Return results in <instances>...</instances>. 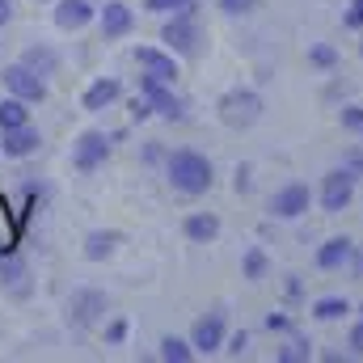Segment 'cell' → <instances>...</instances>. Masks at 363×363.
I'll return each instance as SVG.
<instances>
[{"instance_id": "33", "label": "cell", "mask_w": 363, "mask_h": 363, "mask_svg": "<svg viewBox=\"0 0 363 363\" xmlns=\"http://www.w3.org/2000/svg\"><path fill=\"white\" fill-rule=\"evenodd\" d=\"M245 347H250V334L241 330V334H233V338H228V347H224V351H228V355H245Z\"/></svg>"}, {"instance_id": "9", "label": "cell", "mask_w": 363, "mask_h": 363, "mask_svg": "<svg viewBox=\"0 0 363 363\" xmlns=\"http://www.w3.org/2000/svg\"><path fill=\"white\" fill-rule=\"evenodd\" d=\"M43 148V135L26 123V127H9V131H0V152L4 157H13V161H26V157H34Z\"/></svg>"}, {"instance_id": "10", "label": "cell", "mask_w": 363, "mask_h": 363, "mask_svg": "<svg viewBox=\"0 0 363 363\" xmlns=\"http://www.w3.org/2000/svg\"><path fill=\"white\" fill-rule=\"evenodd\" d=\"M190 342H194L199 355L220 351V347H224V313H207V317H199L194 330H190Z\"/></svg>"}, {"instance_id": "17", "label": "cell", "mask_w": 363, "mask_h": 363, "mask_svg": "<svg viewBox=\"0 0 363 363\" xmlns=\"http://www.w3.org/2000/svg\"><path fill=\"white\" fill-rule=\"evenodd\" d=\"M182 233H186V237H190L194 245H211V241L220 237V220H216L211 211H194V216H186Z\"/></svg>"}, {"instance_id": "21", "label": "cell", "mask_w": 363, "mask_h": 363, "mask_svg": "<svg viewBox=\"0 0 363 363\" xmlns=\"http://www.w3.org/2000/svg\"><path fill=\"white\" fill-rule=\"evenodd\" d=\"M194 355H199V351H194V342L174 338V334H165V338H161V359H165V363H190Z\"/></svg>"}, {"instance_id": "5", "label": "cell", "mask_w": 363, "mask_h": 363, "mask_svg": "<svg viewBox=\"0 0 363 363\" xmlns=\"http://www.w3.org/2000/svg\"><path fill=\"white\" fill-rule=\"evenodd\" d=\"M135 64L144 77L152 81H165V85H178L182 68H178V55L169 47H135Z\"/></svg>"}, {"instance_id": "13", "label": "cell", "mask_w": 363, "mask_h": 363, "mask_svg": "<svg viewBox=\"0 0 363 363\" xmlns=\"http://www.w3.org/2000/svg\"><path fill=\"white\" fill-rule=\"evenodd\" d=\"M93 17H97V9H93L89 0H60V4H55V26H60V30H72V34H77V30L89 26Z\"/></svg>"}, {"instance_id": "34", "label": "cell", "mask_w": 363, "mask_h": 363, "mask_svg": "<svg viewBox=\"0 0 363 363\" xmlns=\"http://www.w3.org/2000/svg\"><path fill=\"white\" fill-rule=\"evenodd\" d=\"M351 351H355V355H363V321L351 330Z\"/></svg>"}, {"instance_id": "36", "label": "cell", "mask_w": 363, "mask_h": 363, "mask_svg": "<svg viewBox=\"0 0 363 363\" xmlns=\"http://www.w3.org/2000/svg\"><path fill=\"white\" fill-rule=\"evenodd\" d=\"M347 165H351L355 174H363V152H351V157H347Z\"/></svg>"}, {"instance_id": "2", "label": "cell", "mask_w": 363, "mask_h": 363, "mask_svg": "<svg viewBox=\"0 0 363 363\" xmlns=\"http://www.w3.org/2000/svg\"><path fill=\"white\" fill-rule=\"evenodd\" d=\"M161 43L182 55V60H190V55H199V43H203V30H199V21H194V9H182V13H169V21L161 26Z\"/></svg>"}, {"instance_id": "27", "label": "cell", "mask_w": 363, "mask_h": 363, "mask_svg": "<svg viewBox=\"0 0 363 363\" xmlns=\"http://www.w3.org/2000/svg\"><path fill=\"white\" fill-rule=\"evenodd\" d=\"M279 359L287 363V359H313V351H308V342H300V338H291L283 351H279Z\"/></svg>"}, {"instance_id": "28", "label": "cell", "mask_w": 363, "mask_h": 363, "mask_svg": "<svg viewBox=\"0 0 363 363\" xmlns=\"http://www.w3.org/2000/svg\"><path fill=\"white\" fill-rule=\"evenodd\" d=\"M342 26H347V30H363V0H351V4H347Z\"/></svg>"}, {"instance_id": "14", "label": "cell", "mask_w": 363, "mask_h": 363, "mask_svg": "<svg viewBox=\"0 0 363 363\" xmlns=\"http://www.w3.org/2000/svg\"><path fill=\"white\" fill-rule=\"evenodd\" d=\"M355 241L351 237H334V241H325L321 250H317V267L321 271H342V267H351V258H355Z\"/></svg>"}, {"instance_id": "29", "label": "cell", "mask_w": 363, "mask_h": 363, "mask_svg": "<svg viewBox=\"0 0 363 363\" xmlns=\"http://www.w3.org/2000/svg\"><path fill=\"white\" fill-rule=\"evenodd\" d=\"M152 114H157V110H152V101H148L144 93L131 97V118H135V123H144V118H152Z\"/></svg>"}, {"instance_id": "26", "label": "cell", "mask_w": 363, "mask_h": 363, "mask_svg": "<svg viewBox=\"0 0 363 363\" xmlns=\"http://www.w3.org/2000/svg\"><path fill=\"white\" fill-rule=\"evenodd\" d=\"M106 342H110V347H123V342H127V321H123V317L106 321Z\"/></svg>"}, {"instance_id": "31", "label": "cell", "mask_w": 363, "mask_h": 363, "mask_svg": "<svg viewBox=\"0 0 363 363\" xmlns=\"http://www.w3.org/2000/svg\"><path fill=\"white\" fill-rule=\"evenodd\" d=\"M342 127L359 131V127H363V106H342Z\"/></svg>"}, {"instance_id": "12", "label": "cell", "mask_w": 363, "mask_h": 363, "mask_svg": "<svg viewBox=\"0 0 363 363\" xmlns=\"http://www.w3.org/2000/svg\"><path fill=\"white\" fill-rule=\"evenodd\" d=\"M97 26H101V34H106V38H123V34H131L135 13H131L123 0H110L106 9H97Z\"/></svg>"}, {"instance_id": "25", "label": "cell", "mask_w": 363, "mask_h": 363, "mask_svg": "<svg viewBox=\"0 0 363 363\" xmlns=\"http://www.w3.org/2000/svg\"><path fill=\"white\" fill-rule=\"evenodd\" d=\"M241 267H245V279H262V274H267V267H271V262H267V254H262V250H250Z\"/></svg>"}, {"instance_id": "32", "label": "cell", "mask_w": 363, "mask_h": 363, "mask_svg": "<svg viewBox=\"0 0 363 363\" xmlns=\"http://www.w3.org/2000/svg\"><path fill=\"white\" fill-rule=\"evenodd\" d=\"M267 330H271V334H291V321H287L283 313H271V317H267Z\"/></svg>"}, {"instance_id": "30", "label": "cell", "mask_w": 363, "mask_h": 363, "mask_svg": "<svg viewBox=\"0 0 363 363\" xmlns=\"http://www.w3.org/2000/svg\"><path fill=\"white\" fill-rule=\"evenodd\" d=\"M216 4H220L228 17H241V13H254V4H258V0H216Z\"/></svg>"}, {"instance_id": "23", "label": "cell", "mask_w": 363, "mask_h": 363, "mask_svg": "<svg viewBox=\"0 0 363 363\" xmlns=\"http://www.w3.org/2000/svg\"><path fill=\"white\" fill-rule=\"evenodd\" d=\"M308 64L313 68H334L338 64V51L330 43H317V47H308Z\"/></svg>"}, {"instance_id": "16", "label": "cell", "mask_w": 363, "mask_h": 363, "mask_svg": "<svg viewBox=\"0 0 363 363\" xmlns=\"http://www.w3.org/2000/svg\"><path fill=\"white\" fill-rule=\"evenodd\" d=\"M97 313H106V296L101 291H77L68 300V321H77V325H93Z\"/></svg>"}, {"instance_id": "15", "label": "cell", "mask_w": 363, "mask_h": 363, "mask_svg": "<svg viewBox=\"0 0 363 363\" xmlns=\"http://www.w3.org/2000/svg\"><path fill=\"white\" fill-rule=\"evenodd\" d=\"M118 97H123V85H118L114 77H97L89 89H85L81 101H85V110H89V114H101V110H110Z\"/></svg>"}, {"instance_id": "4", "label": "cell", "mask_w": 363, "mask_h": 363, "mask_svg": "<svg viewBox=\"0 0 363 363\" xmlns=\"http://www.w3.org/2000/svg\"><path fill=\"white\" fill-rule=\"evenodd\" d=\"M0 81H4V93H13V97H21V101H30V106L47 97V81H43L34 68H26L21 60H17V64H4Z\"/></svg>"}, {"instance_id": "18", "label": "cell", "mask_w": 363, "mask_h": 363, "mask_svg": "<svg viewBox=\"0 0 363 363\" xmlns=\"http://www.w3.org/2000/svg\"><path fill=\"white\" fill-rule=\"evenodd\" d=\"M21 64H26V68H34V72H38L43 81L60 72V55H55L51 47H43V43H38V47H26V55H21Z\"/></svg>"}, {"instance_id": "38", "label": "cell", "mask_w": 363, "mask_h": 363, "mask_svg": "<svg viewBox=\"0 0 363 363\" xmlns=\"http://www.w3.org/2000/svg\"><path fill=\"white\" fill-rule=\"evenodd\" d=\"M359 55H363V43H359Z\"/></svg>"}, {"instance_id": "37", "label": "cell", "mask_w": 363, "mask_h": 363, "mask_svg": "<svg viewBox=\"0 0 363 363\" xmlns=\"http://www.w3.org/2000/svg\"><path fill=\"white\" fill-rule=\"evenodd\" d=\"M351 267H355V274L363 279V250H355V258H351Z\"/></svg>"}, {"instance_id": "24", "label": "cell", "mask_w": 363, "mask_h": 363, "mask_svg": "<svg viewBox=\"0 0 363 363\" xmlns=\"http://www.w3.org/2000/svg\"><path fill=\"white\" fill-rule=\"evenodd\" d=\"M144 9L169 17V13H182V9H194V0H144Z\"/></svg>"}, {"instance_id": "3", "label": "cell", "mask_w": 363, "mask_h": 363, "mask_svg": "<svg viewBox=\"0 0 363 363\" xmlns=\"http://www.w3.org/2000/svg\"><path fill=\"white\" fill-rule=\"evenodd\" d=\"M220 118H224V127L245 131V127H254L262 118V97L254 89H228L220 97Z\"/></svg>"}, {"instance_id": "8", "label": "cell", "mask_w": 363, "mask_h": 363, "mask_svg": "<svg viewBox=\"0 0 363 363\" xmlns=\"http://www.w3.org/2000/svg\"><path fill=\"white\" fill-rule=\"evenodd\" d=\"M106 161H110V135H106V131H85V135L72 144V165H77L81 174L101 169Z\"/></svg>"}, {"instance_id": "39", "label": "cell", "mask_w": 363, "mask_h": 363, "mask_svg": "<svg viewBox=\"0 0 363 363\" xmlns=\"http://www.w3.org/2000/svg\"><path fill=\"white\" fill-rule=\"evenodd\" d=\"M359 135H363V127H359Z\"/></svg>"}, {"instance_id": "20", "label": "cell", "mask_w": 363, "mask_h": 363, "mask_svg": "<svg viewBox=\"0 0 363 363\" xmlns=\"http://www.w3.org/2000/svg\"><path fill=\"white\" fill-rule=\"evenodd\" d=\"M118 241H123L118 233H89V237H85V258H89V262H101V258H110Z\"/></svg>"}, {"instance_id": "19", "label": "cell", "mask_w": 363, "mask_h": 363, "mask_svg": "<svg viewBox=\"0 0 363 363\" xmlns=\"http://www.w3.org/2000/svg\"><path fill=\"white\" fill-rule=\"evenodd\" d=\"M30 123V101H21V97H0V131H9V127H26Z\"/></svg>"}, {"instance_id": "1", "label": "cell", "mask_w": 363, "mask_h": 363, "mask_svg": "<svg viewBox=\"0 0 363 363\" xmlns=\"http://www.w3.org/2000/svg\"><path fill=\"white\" fill-rule=\"evenodd\" d=\"M165 174H169V186H174V190H182V194H190V199L207 194V190H211V182H216L211 161H207L203 152H190V148L169 152V161H165Z\"/></svg>"}, {"instance_id": "22", "label": "cell", "mask_w": 363, "mask_h": 363, "mask_svg": "<svg viewBox=\"0 0 363 363\" xmlns=\"http://www.w3.org/2000/svg\"><path fill=\"white\" fill-rule=\"evenodd\" d=\"M342 313H351V304H347L342 296H321V300L313 304V317H317V321H338Z\"/></svg>"}, {"instance_id": "7", "label": "cell", "mask_w": 363, "mask_h": 363, "mask_svg": "<svg viewBox=\"0 0 363 363\" xmlns=\"http://www.w3.org/2000/svg\"><path fill=\"white\" fill-rule=\"evenodd\" d=\"M140 93L152 101V110H157L161 118H169V123H186V101L174 93V85L152 81V77H140Z\"/></svg>"}, {"instance_id": "35", "label": "cell", "mask_w": 363, "mask_h": 363, "mask_svg": "<svg viewBox=\"0 0 363 363\" xmlns=\"http://www.w3.org/2000/svg\"><path fill=\"white\" fill-rule=\"evenodd\" d=\"M13 21V0H0V26H9Z\"/></svg>"}, {"instance_id": "11", "label": "cell", "mask_w": 363, "mask_h": 363, "mask_svg": "<svg viewBox=\"0 0 363 363\" xmlns=\"http://www.w3.org/2000/svg\"><path fill=\"white\" fill-rule=\"evenodd\" d=\"M308 203H313V194H308V186H300V182H291V186H283V190H274L271 199V211L279 220H296V216H304L308 211Z\"/></svg>"}, {"instance_id": "6", "label": "cell", "mask_w": 363, "mask_h": 363, "mask_svg": "<svg viewBox=\"0 0 363 363\" xmlns=\"http://www.w3.org/2000/svg\"><path fill=\"white\" fill-rule=\"evenodd\" d=\"M355 182L359 174L351 169V165H342V169H330L325 174V186H321V207L334 216V211H347V203L355 199Z\"/></svg>"}]
</instances>
